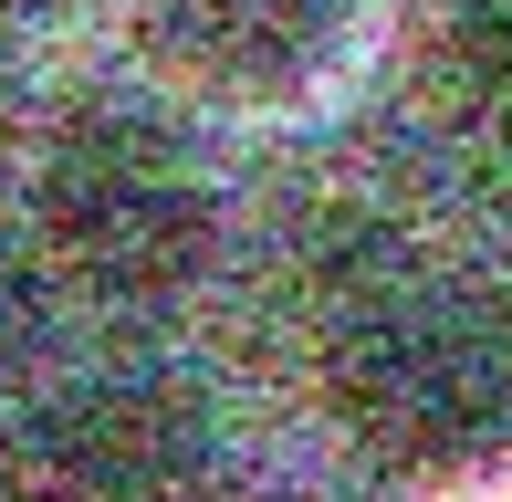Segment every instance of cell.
<instances>
[{
  "label": "cell",
  "mask_w": 512,
  "mask_h": 502,
  "mask_svg": "<svg viewBox=\"0 0 512 502\" xmlns=\"http://www.w3.org/2000/svg\"><path fill=\"white\" fill-rule=\"evenodd\" d=\"M21 346H32V283H21V272L0 262V367H11Z\"/></svg>",
  "instance_id": "8992f818"
},
{
  "label": "cell",
  "mask_w": 512,
  "mask_h": 502,
  "mask_svg": "<svg viewBox=\"0 0 512 502\" xmlns=\"http://www.w3.org/2000/svg\"><path fill=\"white\" fill-rule=\"evenodd\" d=\"M345 440L398 482L471 471L512 440V325L471 293H377L324 356Z\"/></svg>",
  "instance_id": "6da1fadb"
},
{
  "label": "cell",
  "mask_w": 512,
  "mask_h": 502,
  "mask_svg": "<svg viewBox=\"0 0 512 502\" xmlns=\"http://www.w3.org/2000/svg\"><path fill=\"white\" fill-rule=\"evenodd\" d=\"M42 471L63 502H209L220 429L178 377H84L42 419Z\"/></svg>",
  "instance_id": "277c9868"
},
{
  "label": "cell",
  "mask_w": 512,
  "mask_h": 502,
  "mask_svg": "<svg viewBox=\"0 0 512 502\" xmlns=\"http://www.w3.org/2000/svg\"><path fill=\"white\" fill-rule=\"evenodd\" d=\"M262 502H324V492H262Z\"/></svg>",
  "instance_id": "52a82bcc"
},
{
  "label": "cell",
  "mask_w": 512,
  "mask_h": 502,
  "mask_svg": "<svg viewBox=\"0 0 512 502\" xmlns=\"http://www.w3.org/2000/svg\"><path fill=\"white\" fill-rule=\"evenodd\" d=\"M42 251L95 304H168L209 272L220 210L199 157L136 105H95L42 157Z\"/></svg>",
  "instance_id": "7a4b0ae2"
},
{
  "label": "cell",
  "mask_w": 512,
  "mask_h": 502,
  "mask_svg": "<svg viewBox=\"0 0 512 502\" xmlns=\"http://www.w3.org/2000/svg\"><path fill=\"white\" fill-rule=\"evenodd\" d=\"M439 74L481 126L512 136V0H460L450 32H439Z\"/></svg>",
  "instance_id": "5b68a950"
},
{
  "label": "cell",
  "mask_w": 512,
  "mask_h": 502,
  "mask_svg": "<svg viewBox=\"0 0 512 502\" xmlns=\"http://www.w3.org/2000/svg\"><path fill=\"white\" fill-rule=\"evenodd\" d=\"M136 53L178 95L230 105V116H283L335 84L356 53V0H147Z\"/></svg>",
  "instance_id": "3957f363"
}]
</instances>
